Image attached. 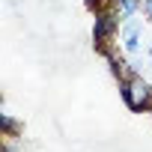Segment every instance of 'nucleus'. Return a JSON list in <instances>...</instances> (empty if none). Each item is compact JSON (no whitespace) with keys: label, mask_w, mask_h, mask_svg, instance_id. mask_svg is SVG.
I'll list each match as a JSON object with an SVG mask.
<instances>
[{"label":"nucleus","mask_w":152,"mask_h":152,"mask_svg":"<svg viewBox=\"0 0 152 152\" xmlns=\"http://www.w3.org/2000/svg\"><path fill=\"white\" fill-rule=\"evenodd\" d=\"M119 90H122V99L131 110H152V87L143 75H122L119 78Z\"/></svg>","instance_id":"nucleus-1"},{"label":"nucleus","mask_w":152,"mask_h":152,"mask_svg":"<svg viewBox=\"0 0 152 152\" xmlns=\"http://www.w3.org/2000/svg\"><path fill=\"white\" fill-rule=\"evenodd\" d=\"M116 30H119L116 12H113V9H99V12H96V24H93V39H96V45H99L102 51H107V45H110V39L116 36Z\"/></svg>","instance_id":"nucleus-2"},{"label":"nucleus","mask_w":152,"mask_h":152,"mask_svg":"<svg viewBox=\"0 0 152 152\" xmlns=\"http://www.w3.org/2000/svg\"><path fill=\"white\" fill-rule=\"evenodd\" d=\"M140 36H143V30H140V24H137L134 18L122 21V33H119V42H122V51L134 54V51L140 48Z\"/></svg>","instance_id":"nucleus-3"},{"label":"nucleus","mask_w":152,"mask_h":152,"mask_svg":"<svg viewBox=\"0 0 152 152\" xmlns=\"http://www.w3.org/2000/svg\"><path fill=\"white\" fill-rule=\"evenodd\" d=\"M140 6H143V0H113V12H116L119 21L134 18V12H137Z\"/></svg>","instance_id":"nucleus-4"},{"label":"nucleus","mask_w":152,"mask_h":152,"mask_svg":"<svg viewBox=\"0 0 152 152\" xmlns=\"http://www.w3.org/2000/svg\"><path fill=\"white\" fill-rule=\"evenodd\" d=\"M143 12H146V18L152 21V0H143Z\"/></svg>","instance_id":"nucleus-5"},{"label":"nucleus","mask_w":152,"mask_h":152,"mask_svg":"<svg viewBox=\"0 0 152 152\" xmlns=\"http://www.w3.org/2000/svg\"><path fill=\"white\" fill-rule=\"evenodd\" d=\"M149 60H152V45H149Z\"/></svg>","instance_id":"nucleus-6"},{"label":"nucleus","mask_w":152,"mask_h":152,"mask_svg":"<svg viewBox=\"0 0 152 152\" xmlns=\"http://www.w3.org/2000/svg\"><path fill=\"white\" fill-rule=\"evenodd\" d=\"M93 3H102V0H93Z\"/></svg>","instance_id":"nucleus-7"}]
</instances>
